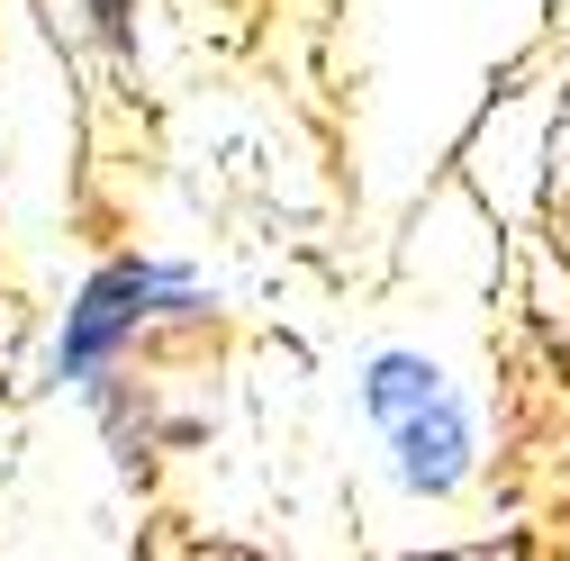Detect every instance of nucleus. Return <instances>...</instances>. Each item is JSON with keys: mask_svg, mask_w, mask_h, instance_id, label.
Returning a JSON list of instances; mask_svg holds the SVG:
<instances>
[{"mask_svg": "<svg viewBox=\"0 0 570 561\" xmlns=\"http://www.w3.org/2000/svg\"><path fill=\"white\" fill-rule=\"evenodd\" d=\"M164 317H208V299L190 291L173 263H109L91 291L73 299L63 335H55V381H100L127 344L146 326H164Z\"/></svg>", "mask_w": 570, "mask_h": 561, "instance_id": "nucleus-1", "label": "nucleus"}, {"mask_svg": "<svg viewBox=\"0 0 570 561\" xmlns=\"http://www.w3.org/2000/svg\"><path fill=\"white\" fill-rule=\"evenodd\" d=\"M372 416L390 426V453L416 489H453L462 480V453H471V426H462V398L444 390L435 363H407V354H381L372 363Z\"/></svg>", "mask_w": 570, "mask_h": 561, "instance_id": "nucleus-2", "label": "nucleus"}]
</instances>
